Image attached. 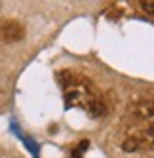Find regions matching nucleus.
Here are the masks:
<instances>
[{
  "instance_id": "f257e3e1",
  "label": "nucleus",
  "mask_w": 154,
  "mask_h": 158,
  "mask_svg": "<svg viewBox=\"0 0 154 158\" xmlns=\"http://www.w3.org/2000/svg\"><path fill=\"white\" fill-rule=\"evenodd\" d=\"M120 145L128 152L147 151L154 145V99L141 97L128 107L120 128Z\"/></svg>"
},
{
  "instance_id": "f03ea898",
  "label": "nucleus",
  "mask_w": 154,
  "mask_h": 158,
  "mask_svg": "<svg viewBox=\"0 0 154 158\" xmlns=\"http://www.w3.org/2000/svg\"><path fill=\"white\" fill-rule=\"evenodd\" d=\"M59 84L63 88V97L67 107H78L84 109L90 116H105L108 112V105L105 95L97 89V86L78 73L72 71H61L59 73Z\"/></svg>"
},
{
  "instance_id": "7ed1b4c3",
  "label": "nucleus",
  "mask_w": 154,
  "mask_h": 158,
  "mask_svg": "<svg viewBox=\"0 0 154 158\" xmlns=\"http://www.w3.org/2000/svg\"><path fill=\"white\" fill-rule=\"evenodd\" d=\"M25 36L23 25L15 19H6L0 23V40L4 42H17Z\"/></svg>"
},
{
  "instance_id": "20e7f679",
  "label": "nucleus",
  "mask_w": 154,
  "mask_h": 158,
  "mask_svg": "<svg viewBox=\"0 0 154 158\" xmlns=\"http://www.w3.org/2000/svg\"><path fill=\"white\" fill-rule=\"evenodd\" d=\"M87 147H90V141H87V139H82V141L78 143V147L72 151V158H82L84 152L87 151Z\"/></svg>"
},
{
  "instance_id": "39448f33",
  "label": "nucleus",
  "mask_w": 154,
  "mask_h": 158,
  "mask_svg": "<svg viewBox=\"0 0 154 158\" xmlns=\"http://www.w3.org/2000/svg\"><path fill=\"white\" fill-rule=\"evenodd\" d=\"M139 4H141V10H143V12L154 15V0H143V2H139Z\"/></svg>"
}]
</instances>
